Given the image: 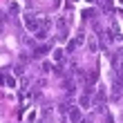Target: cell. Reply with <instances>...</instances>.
I'll return each instance as SVG.
<instances>
[{
	"label": "cell",
	"instance_id": "obj_8",
	"mask_svg": "<svg viewBox=\"0 0 123 123\" xmlns=\"http://www.w3.org/2000/svg\"><path fill=\"white\" fill-rule=\"evenodd\" d=\"M63 90L67 92V94H74V90H76L74 81H72V78H65V81H63Z\"/></svg>",
	"mask_w": 123,
	"mask_h": 123
},
{
	"label": "cell",
	"instance_id": "obj_12",
	"mask_svg": "<svg viewBox=\"0 0 123 123\" xmlns=\"http://www.w3.org/2000/svg\"><path fill=\"white\" fill-rule=\"evenodd\" d=\"M18 11H20V7H18L16 2H11V5H9V13H13V16H16Z\"/></svg>",
	"mask_w": 123,
	"mask_h": 123
},
{
	"label": "cell",
	"instance_id": "obj_17",
	"mask_svg": "<svg viewBox=\"0 0 123 123\" xmlns=\"http://www.w3.org/2000/svg\"><path fill=\"white\" fill-rule=\"evenodd\" d=\"M81 123H90V121H85V119H83V121H81Z\"/></svg>",
	"mask_w": 123,
	"mask_h": 123
},
{
	"label": "cell",
	"instance_id": "obj_2",
	"mask_svg": "<svg viewBox=\"0 0 123 123\" xmlns=\"http://www.w3.org/2000/svg\"><path fill=\"white\" fill-rule=\"evenodd\" d=\"M56 29H58V36H56V38L58 40H67V18L65 16H58L56 18Z\"/></svg>",
	"mask_w": 123,
	"mask_h": 123
},
{
	"label": "cell",
	"instance_id": "obj_16",
	"mask_svg": "<svg viewBox=\"0 0 123 123\" xmlns=\"http://www.w3.org/2000/svg\"><path fill=\"white\" fill-rule=\"evenodd\" d=\"M52 2H54V7H58V5H61V0H52Z\"/></svg>",
	"mask_w": 123,
	"mask_h": 123
},
{
	"label": "cell",
	"instance_id": "obj_3",
	"mask_svg": "<svg viewBox=\"0 0 123 123\" xmlns=\"http://www.w3.org/2000/svg\"><path fill=\"white\" fill-rule=\"evenodd\" d=\"M67 121H69V123H81V121H83L81 105H72L69 110H67Z\"/></svg>",
	"mask_w": 123,
	"mask_h": 123
},
{
	"label": "cell",
	"instance_id": "obj_11",
	"mask_svg": "<svg viewBox=\"0 0 123 123\" xmlns=\"http://www.w3.org/2000/svg\"><path fill=\"white\" fill-rule=\"evenodd\" d=\"M76 47H78V40L74 38V40H69V43H67V47H65V52H67V54H74V49H76Z\"/></svg>",
	"mask_w": 123,
	"mask_h": 123
},
{
	"label": "cell",
	"instance_id": "obj_15",
	"mask_svg": "<svg viewBox=\"0 0 123 123\" xmlns=\"http://www.w3.org/2000/svg\"><path fill=\"white\" fill-rule=\"evenodd\" d=\"M5 23H7V13H5V11H0V29L5 27Z\"/></svg>",
	"mask_w": 123,
	"mask_h": 123
},
{
	"label": "cell",
	"instance_id": "obj_10",
	"mask_svg": "<svg viewBox=\"0 0 123 123\" xmlns=\"http://www.w3.org/2000/svg\"><path fill=\"white\" fill-rule=\"evenodd\" d=\"M81 16H83V20H92L94 16H96V11H94V9H83Z\"/></svg>",
	"mask_w": 123,
	"mask_h": 123
},
{
	"label": "cell",
	"instance_id": "obj_1",
	"mask_svg": "<svg viewBox=\"0 0 123 123\" xmlns=\"http://www.w3.org/2000/svg\"><path fill=\"white\" fill-rule=\"evenodd\" d=\"M23 20H25L27 31H31V34H36V31L43 27V16H36V13H25Z\"/></svg>",
	"mask_w": 123,
	"mask_h": 123
},
{
	"label": "cell",
	"instance_id": "obj_6",
	"mask_svg": "<svg viewBox=\"0 0 123 123\" xmlns=\"http://www.w3.org/2000/svg\"><path fill=\"white\" fill-rule=\"evenodd\" d=\"M85 47H87L90 54H96V52H98V43H96V38H94V36H90L87 43H85Z\"/></svg>",
	"mask_w": 123,
	"mask_h": 123
},
{
	"label": "cell",
	"instance_id": "obj_4",
	"mask_svg": "<svg viewBox=\"0 0 123 123\" xmlns=\"http://www.w3.org/2000/svg\"><path fill=\"white\" fill-rule=\"evenodd\" d=\"M105 101H107V94H105V90H96V92H94V107H96L98 112H103Z\"/></svg>",
	"mask_w": 123,
	"mask_h": 123
},
{
	"label": "cell",
	"instance_id": "obj_14",
	"mask_svg": "<svg viewBox=\"0 0 123 123\" xmlns=\"http://www.w3.org/2000/svg\"><path fill=\"white\" fill-rule=\"evenodd\" d=\"M7 87H11V90H16V81H13V78L7 74Z\"/></svg>",
	"mask_w": 123,
	"mask_h": 123
},
{
	"label": "cell",
	"instance_id": "obj_9",
	"mask_svg": "<svg viewBox=\"0 0 123 123\" xmlns=\"http://www.w3.org/2000/svg\"><path fill=\"white\" fill-rule=\"evenodd\" d=\"M110 34H112V38H119V36H121V29H119V23H117V20H112V23H110Z\"/></svg>",
	"mask_w": 123,
	"mask_h": 123
},
{
	"label": "cell",
	"instance_id": "obj_13",
	"mask_svg": "<svg viewBox=\"0 0 123 123\" xmlns=\"http://www.w3.org/2000/svg\"><path fill=\"white\" fill-rule=\"evenodd\" d=\"M38 123H52V117H49V112H45V114H43Z\"/></svg>",
	"mask_w": 123,
	"mask_h": 123
},
{
	"label": "cell",
	"instance_id": "obj_5",
	"mask_svg": "<svg viewBox=\"0 0 123 123\" xmlns=\"http://www.w3.org/2000/svg\"><path fill=\"white\" fill-rule=\"evenodd\" d=\"M52 56H54V63L63 67V65H65V58H67V52H65V49H58V47H56L54 52H52Z\"/></svg>",
	"mask_w": 123,
	"mask_h": 123
},
{
	"label": "cell",
	"instance_id": "obj_7",
	"mask_svg": "<svg viewBox=\"0 0 123 123\" xmlns=\"http://www.w3.org/2000/svg\"><path fill=\"white\" fill-rule=\"evenodd\" d=\"M49 49H52L49 45H40V47H36L34 52H31V56H34V58H43V56H45V54L49 52Z\"/></svg>",
	"mask_w": 123,
	"mask_h": 123
}]
</instances>
